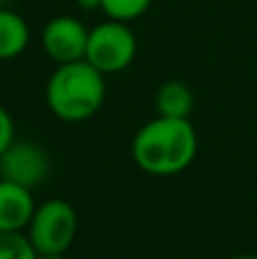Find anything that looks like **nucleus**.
Segmentation results:
<instances>
[{"instance_id":"f8f14e48","label":"nucleus","mask_w":257,"mask_h":259,"mask_svg":"<svg viewBox=\"0 0 257 259\" xmlns=\"http://www.w3.org/2000/svg\"><path fill=\"white\" fill-rule=\"evenodd\" d=\"M14 141H16V139H14V118H12V114L0 105V155H3Z\"/></svg>"},{"instance_id":"ddd939ff","label":"nucleus","mask_w":257,"mask_h":259,"mask_svg":"<svg viewBox=\"0 0 257 259\" xmlns=\"http://www.w3.org/2000/svg\"><path fill=\"white\" fill-rule=\"evenodd\" d=\"M75 3L82 12H96V9H100L103 0H75Z\"/></svg>"},{"instance_id":"0eeeda50","label":"nucleus","mask_w":257,"mask_h":259,"mask_svg":"<svg viewBox=\"0 0 257 259\" xmlns=\"http://www.w3.org/2000/svg\"><path fill=\"white\" fill-rule=\"evenodd\" d=\"M36 209L30 189L0 178V232H25Z\"/></svg>"},{"instance_id":"f257e3e1","label":"nucleus","mask_w":257,"mask_h":259,"mask_svg":"<svg viewBox=\"0 0 257 259\" xmlns=\"http://www.w3.org/2000/svg\"><path fill=\"white\" fill-rule=\"evenodd\" d=\"M198 152V134L189 118L155 116L132 139V159L144 173L168 178L187 170Z\"/></svg>"},{"instance_id":"f03ea898","label":"nucleus","mask_w":257,"mask_h":259,"mask_svg":"<svg viewBox=\"0 0 257 259\" xmlns=\"http://www.w3.org/2000/svg\"><path fill=\"white\" fill-rule=\"evenodd\" d=\"M107 96L105 73L91 66L87 59L57 64L46 82V105L66 123H82L96 116Z\"/></svg>"},{"instance_id":"2eb2a0df","label":"nucleus","mask_w":257,"mask_h":259,"mask_svg":"<svg viewBox=\"0 0 257 259\" xmlns=\"http://www.w3.org/2000/svg\"><path fill=\"white\" fill-rule=\"evenodd\" d=\"M232 259H257L255 255H239V257H232Z\"/></svg>"},{"instance_id":"6e6552de","label":"nucleus","mask_w":257,"mask_h":259,"mask_svg":"<svg viewBox=\"0 0 257 259\" xmlns=\"http://www.w3.org/2000/svg\"><path fill=\"white\" fill-rule=\"evenodd\" d=\"M30 46V25L12 9L0 7V62L16 59Z\"/></svg>"},{"instance_id":"9b49d317","label":"nucleus","mask_w":257,"mask_h":259,"mask_svg":"<svg viewBox=\"0 0 257 259\" xmlns=\"http://www.w3.org/2000/svg\"><path fill=\"white\" fill-rule=\"evenodd\" d=\"M39 252L25 232H0V259H36Z\"/></svg>"},{"instance_id":"39448f33","label":"nucleus","mask_w":257,"mask_h":259,"mask_svg":"<svg viewBox=\"0 0 257 259\" xmlns=\"http://www.w3.org/2000/svg\"><path fill=\"white\" fill-rule=\"evenodd\" d=\"M50 157L44 146L34 141H14L0 155V178L34 191L48 180Z\"/></svg>"},{"instance_id":"20e7f679","label":"nucleus","mask_w":257,"mask_h":259,"mask_svg":"<svg viewBox=\"0 0 257 259\" xmlns=\"http://www.w3.org/2000/svg\"><path fill=\"white\" fill-rule=\"evenodd\" d=\"M137 48L139 44L130 23L107 18L89 30L84 59L105 75H114V73L125 71L135 62Z\"/></svg>"},{"instance_id":"1a4fd4ad","label":"nucleus","mask_w":257,"mask_h":259,"mask_svg":"<svg viewBox=\"0 0 257 259\" xmlns=\"http://www.w3.org/2000/svg\"><path fill=\"white\" fill-rule=\"evenodd\" d=\"M155 112L166 118H189L194 112V91L180 80L164 82L155 94Z\"/></svg>"},{"instance_id":"9d476101","label":"nucleus","mask_w":257,"mask_h":259,"mask_svg":"<svg viewBox=\"0 0 257 259\" xmlns=\"http://www.w3.org/2000/svg\"><path fill=\"white\" fill-rule=\"evenodd\" d=\"M150 5H153V0H103L100 12L112 21L132 23L144 16L150 9Z\"/></svg>"},{"instance_id":"7ed1b4c3","label":"nucleus","mask_w":257,"mask_h":259,"mask_svg":"<svg viewBox=\"0 0 257 259\" xmlns=\"http://www.w3.org/2000/svg\"><path fill=\"white\" fill-rule=\"evenodd\" d=\"M25 234L39 255H66L77 234L75 207L64 198L41 202L32 214Z\"/></svg>"},{"instance_id":"4468645a","label":"nucleus","mask_w":257,"mask_h":259,"mask_svg":"<svg viewBox=\"0 0 257 259\" xmlns=\"http://www.w3.org/2000/svg\"><path fill=\"white\" fill-rule=\"evenodd\" d=\"M36 259H68L66 255H39Z\"/></svg>"},{"instance_id":"423d86ee","label":"nucleus","mask_w":257,"mask_h":259,"mask_svg":"<svg viewBox=\"0 0 257 259\" xmlns=\"http://www.w3.org/2000/svg\"><path fill=\"white\" fill-rule=\"evenodd\" d=\"M89 27L75 16H55L41 30V48L55 64L80 62L87 55Z\"/></svg>"}]
</instances>
